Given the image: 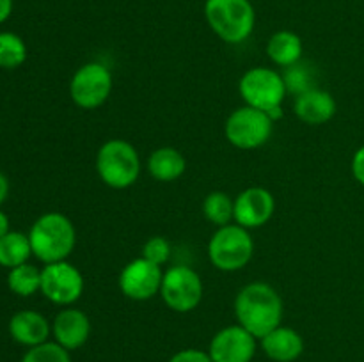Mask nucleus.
Listing matches in <instances>:
<instances>
[{"instance_id": "1", "label": "nucleus", "mask_w": 364, "mask_h": 362, "mask_svg": "<svg viewBox=\"0 0 364 362\" xmlns=\"http://www.w3.org/2000/svg\"><path fill=\"white\" fill-rule=\"evenodd\" d=\"M233 311L238 325L244 327L256 339H262L263 336L283 325V298L270 284L262 280L247 284L238 291Z\"/></svg>"}, {"instance_id": "2", "label": "nucleus", "mask_w": 364, "mask_h": 362, "mask_svg": "<svg viewBox=\"0 0 364 362\" xmlns=\"http://www.w3.org/2000/svg\"><path fill=\"white\" fill-rule=\"evenodd\" d=\"M32 256L41 263L66 261L77 243L73 222L64 213L48 212L39 216L28 231Z\"/></svg>"}, {"instance_id": "3", "label": "nucleus", "mask_w": 364, "mask_h": 362, "mask_svg": "<svg viewBox=\"0 0 364 362\" xmlns=\"http://www.w3.org/2000/svg\"><path fill=\"white\" fill-rule=\"evenodd\" d=\"M205 18L217 38L230 45L244 43L256 25V11L251 0H206Z\"/></svg>"}, {"instance_id": "4", "label": "nucleus", "mask_w": 364, "mask_h": 362, "mask_svg": "<svg viewBox=\"0 0 364 362\" xmlns=\"http://www.w3.org/2000/svg\"><path fill=\"white\" fill-rule=\"evenodd\" d=\"M141 169L137 149L124 138H110L98 149L96 172L100 180L114 190H124L137 183Z\"/></svg>"}, {"instance_id": "5", "label": "nucleus", "mask_w": 364, "mask_h": 362, "mask_svg": "<svg viewBox=\"0 0 364 362\" xmlns=\"http://www.w3.org/2000/svg\"><path fill=\"white\" fill-rule=\"evenodd\" d=\"M255 240L245 227L228 224L219 227L208 241V258L220 272H238L252 259Z\"/></svg>"}, {"instance_id": "6", "label": "nucleus", "mask_w": 364, "mask_h": 362, "mask_svg": "<svg viewBox=\"0 0 364 362\" xmlns=\"http://www.w3.org/2000/svg\"><path fill=\"white\" fill-rule=\"evenodd\" d=\"M238 91L245 105L255 106L267 114L281 109L284 96L288 94L283 75L265 66H256L245 71L238 82Z\"/></svg>"}, {"instance_id": "7", "label": "nucleus", "mask_w": 364, "mask_h": 362, "mask_svg": "<svg viewBox=\"0 0 364 362\" xmlns=\"http://www.w3.org/2000/svg\"><path fill=\"white\" fill-rule=\"evenodd\" d=\"M272 130L274 121L269 114L249 105L235 109L224 124L228 142L244 151L265 146L272 137Z\"/></svg>"}, {"instance_id": "8", "label": "nucleus", "mask_w": 364, "mask_h": 362, "mask_svg": "<svg viewBox=\"0 0 364 362\" xmlns=\"http://www.w3.org/2000/svg\"><path fill=\"white\" fill-rule=\"evenodd\" d=\"M203 280L194 268L185 265L171 266L164 272L160 297L174 312H191L203 300Z\"/></svg>"}, {"instance_id": "9", "label": "nucleus", "mask_w": 364, "mask_h": 362, "mask_svg": "<svg viewBox=\"0 0 364 362\" xmlns=\"http://www.w3.org/2000/svg\"><path fill=\"white\" fill-rule=\"evenodd\" d=\"M112 92V73L102 62H85L75 71L70 82V96L78 109L95 110Z\"/></svg>"}, {"instance_id": "10", "label": "nucleus", "mask_w": 364, "mask_h": 362, "mask_svg": "<svg viewBox=\"0 0 364 362\" xmlns=\"http://www.w3.org/2000/svg\"><path fill=\"white\" fill-rule=\"evenodd\" d=\"M84 287V275L71 263H48L41 268V295L52 304L70 307L80 300Z\"/></svg>"}, {"instance_id": "11", "label": "nucleus", "mask_w": 364, "mask_h": 362, "mask_svg": "<svg viewBox=\"0 0 364 362\" xmlns=\"http://www.w3.org/2000/svg\"><path fill=\"white\" fill-rule=\"evenodd\" d=\"M164 272L162 266L141 258L127 263L119 273L121 293L127 298L135 302L151 300L155 295H160V286H162Z\"/></svg>"}, {"instance_id": "12", "label": "nucleus", "mask_w": 364, "mask_h": 362, "mask_svg": "<svg viewBox=\"0 0 364 362\" xmlns=\"http://www.w3.org/2000/svg\"><path fill=\"white\" fill-rule=\"evenodd\" d=\"M256 337L237 325H228L212 337L208 353L213 362H251L256 355Z\"/></svg>"}, {"instance_id": "13", "label": "nucleus", "mask_w": 364, "mask_h": 362, "mask_svg": "<svg viewBox=\"0 0 364 362\" xmlns=\"http://www.w3.org/2000/svg\"><path fill=\"white\" fill-rule=\"evenodd\" d=\"M276 212V199L272 192L263 187L245 188L235 199L233 220L245 229H258L269 224Z\"/></svg>"}, {"instance_id": "14", "label": "nucleus", "mask_w": 364, "mask_h": 362, "mask_svg": "<svg viewBox=\"0 0 364 362\" xmlns=\"http://www.w3.org/2000/svg\"><path fill=\"white\" fill-rule=\"evenodd\" d=\"M91 336V319L77 307H64L52 322V337L68 351L78 350Z\"/></svg>"}, {"instance_id": "15", "label": "nucleus", "mask_w": 364, "mask_h": 362, "mask_svg": "<svg viewBox=\"0 0 364 362\" xmlns=\"http://www.w3.org/2000/svg\"><path fill=\"white\" fill-rule=\"evenodd\" d=\"M9 336L14 343L21 346H38L48 341L52 336V323L34 309H23L11 316L9 319Z\"/></svg>"}, {"instance_id": "16", "label": "nucleus", "mask_w": 364, "mask_h": 362, "mask_svg": "<svg viewBox=\"0 0 364 362\" xmlns=\"http://www.w3.org/2000/svg\"><path fill=\"white\" fill-rule=\"evenodd\" d=\"M294 112L302 123L320 126L329 123L336 114V99L329 91L313 87L302 94L295 96Z\"/></svg>"}, {"instance_id": "17", "label": "nucleus", "mask_w": 364, "mask_h": 362, "mask_svg": "<svg viewBox=\"0 0 364 362\" xmlns=\"http://www.w3.org/2000/svg\"><path fill=\"white\" fill-rule=\"evenodd\" d=\"M263 353L274 362H295L304 351V339L291 327L279 325L259 339Z\"/></svg>"}, {"instance_id": "18", "label": "nucleus", "mask_w": 364, "mask_h": 362, "mask_svg": "<svg viewBox=\"0 0 364 362\" xmlns=\"http://www.w3.org/2000/svg\"><path fill=\"white\" fill-rule=\"evenodd\" d=\"M148 172L149 176L155 177L162 183H171L183 176L187 169V160L178 151L176 148H159L149 155L148 158Z\"/></svg>"}, {"instance_id": "19", "label": "nucleus", "mask_w": 364, "mask_h": 362, "mask_svg": "<svg viewBox=\"0 0 364 362\" xmlns=\"http://www.w3.org/2000/svg\"><path fill=\"white\" fill-rule=\"evenodd\" d=\"M302 39L291 31H277L267 43V55L276 66L290 67L302 57Z\"/></svg>"}, {"instance_id": "20", "label": "nucleus", "mask_w": 364, "mask_h": 362, "mask_svg": "<svg viewBox=\"0 0 364 362\" xmlns=\"http://www.w3.org/2000/svg\"><path fill=\"white\" fill-rule=\"evenodd\" d=\"M32 256L31 240L28 234L20 233V231H9L0 238V266L11 270L14 266H20L28 263Z\"/></svg>"}, {"instance_id": "21", "label": "nucleus", "mask_w": 364, "mask_h": 362, "mask_svg": "<svg viewBox=\"0 0 364 362\" xmlns=\"http://www.w3.org/2000/svg\"><path fill=\"white\" fill-rule=\"evenodd\" d=\"M7 287L18 297H32L41 291V270L31 263L14 266L7 273Z\"/></svg>"}, {"instance_id": "22", "label": "nucleus", "mask_w": 364, "mask_h": 362, "mask_svg": "<svg viewBox=\"0 0 364 362\" xmlns=\"http://www.w3.org/2000/svg\"><path fill=\"white\" fill-rule=\"evenodd\" d=\"M235 212V199H231L226 192H210L203 201V213L210 224L223 227L231 224Z\"/></svg>"}, {"instance_id": "23", "label": "nucleus", "mask_w": 364, "mask_h": 362, "mask_svg": "<svg viewBox=\"0 0 364 362\" xmlns=\"http://www.w3.org/2000/svg\"><path fill=\"white\" fill-rule=\"evenodd\" d=\"M27 60V45L14 32H0V67L16 70Z\"/></svg>"}, {"instance_id": "24", "label": "nucleus", "mask_w": 364, "mask_h": 362, "mask_svg": "<svg viewBox=\"0 0 364 362\" xmlns=\"http://www.w3.org/2000/svg\"><path fill=\"white\" fill-rule=\"evenodd\" d=\"M283 78H284V85H287V91L290 92V94L299 96L302 94V92L313 89L315 75H313V71L309 70L308 64L299 60V62L294 64V66L284 67Z\"/></svg>"}, {"instance_id": "25", "label": "nucleus", "mask_w": 364, "mask_h": 362, "mask_svg": "<svg viewBox=\"0 0 364 362\" xmlns=\"http://www.w3.org/2000/svg\"><path fill=\"white\" fill-rule=\"evenodd\" d=\"M20 362H71V355L55 341H46L38 346L27 348Z\"/></svg>"}, {"instance_id": "26", "label": "nucleus", "mask_w": 364, "mask_h": 362, "mask_svg": "<svg viewBox=\"0 0 364 362\" xmlns=\"http://www.w3.org/2000/svg\"><path fill=\"white\" fill-rule=\"evenodd\" d=\"M142 258L162 266L171 258V243L164 236H151L142 245Z\"/></svg>"}, {"instance_id": "27", "label": "nucleus", "mask_w": 364, "mask_h": 362, "mask_svg": "<svg viewBox=\"0 0 364 362\" xmlns=\"http://www.w3.org/2000/svg\"><path fill=\"white\" fill-rule=\"evenodd\" d=\"M169 362H213L208 351L198 350V348H185V350L176 351Z\"/></svg>"}, {"instance_id": "28", "label": "nucleus", "mask_w": 364, "mask_h": 362, "mask_svg": "<svg viewBox=\"0 0 364 362\" xmlns=\"http://www.w3.org/2000/svg\"><path fill=\"white\" fill-rule=\"evenodd\" d=\"M352 174H354V177L359 183L364 185V146H361L354 153V158H352Z\"/></svg>"}, {"instance_id": "29", "label": "nucleus", "mask_w": 364, "mask_h": 362, "mask_svg": "<svg viewBox=\"0 0 364 362\" xmlns=\"http://www.w3.org/2000/svg\"><path fill=\"white\" fill-rule=\"evenodd\" d=\"M13 13V0H0V25L9 20Z\"/></svg>"}, {"instance_id": "30", "label": "nucleus", "mask_w": 364, "mask_h": 362, "mask_svg": "<svg viewBox=\"0 0 364 362\" xmlns=\"http://www.w3.org/2000/svg\"><path fill=\"white\" fill-rule=\"evenodd\" d=\"M9 195V180L6 177V174L0 172V204L7 199Z\"/></svg>"}, {"instance_id": "31", "label": "nucleus", "mask_w": 364, "mask_h": 362, "mask_svg": "<svg viewBox=\"0 0 364 362\" xmlns=\"http://www.w3.org/2000/svg\"><path fill=\"white\" fill-rule=\"evenodd\" d=\"M9 216L6 215V213L2 212V209H0V238L4 236V234H7L9 233Z\"/></svg>"}]
</instances>
